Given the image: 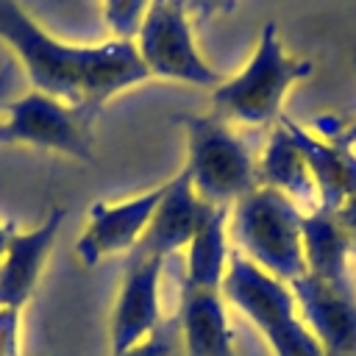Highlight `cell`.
<instances>
[{"mask_svg": "<svg viewBox=\"0 0 356 356\" xmlns=\"http://www.w3.org/2000/svg\"><path fill=\"white\" fill-rule=\"evenodd\" d=\"M0 42L14 50L33 92L70 106L103 108L117 92L147 81L134 42H61L39 28L14 0H0Z\"/></svg>", "mask_w": 356, "mask_h": 356, "instance_id": "obj_1", "label": "cell"}, {"mask_svg": "<svg viewBox=\"0 0 356 356\" xmlns=\"http://www.w3.org/2000/svg\"><path fill=\"white\" fill-rule=\"evenodd\" d=\"M228 253V209H211L186 245L181 300L175 312L186 356H236L222 298Z\"/></svg>", "mask_w": 356, "mask_h": 356, "instance_id": "obj_2", "label": "cell"}, {"mask_svg": "<svg viewBox=\"0 0 356 356\" xmlns=\"http://www.w3.org/2000/svg\"><path fill=\"white\" fill-rule=\"evenodd\" d=\"M312 70L314 64L309 58H295L286 53L278 25L267 19L248 64L211 89V114L222 117L225 122L273 128L284 117V97L298 81L309 78Z\"/></svg>", "mask_w": 356, "mask_h": 356, "instance_id": "obj_3", "label": "cell"}, {"mask_svg": "<svg viewBox=\"0 0 356 356\" xmlns=\"http://www.w3.org/2000/svg\"><path fill=\"white\" fill-rule=\"evenodd\" d=\"M228 242L284 284L306 273L303 211L273 186L259 184L228 209Z\"/></svg>", "mask_w": 356, "mask_h": 356, "instance_id": "obj_4", "label": "cell"}, {"mask_svg": "<svg viewBox=\"0 0 356 356\" xmlns=\"http://www.w3.org/2000/svg\"><path fill=\"white\" fill-rule=\"evenodd\" d=\"M175 122L186 134L184 170L195 195L211 209H231L242 195L259 186L256 156L231 122L206 114H178Z\"/></svg>", "mask_w": 356, "mask_h": 356, "instance_id": "obj_5", "label": "cell"}, {"mask_svg": "<svg viewBox=\"0 0 356 356\" xmlns=\"http://www.w3.org/2000/svg\"><path fill=\"white\" fill-rule=\"evenodd\" d=\"M222 298L261 331L273 356H325L317 337L300 320L289 284L264 273L234 248L222 273Z\"/></svg>", "mask_w": 356, "mask_h": 356, "instance_id": "obj_6", "label": "cell"}, {"mask_svg": "<svg viewBox=\"0 0 356 356\" xmlns=\"http://www.w3.org/2000/svg\"><path fill=\"white\" fill-rule=\"evenodd\" d=\"M100 108L70 106L42 92H25L0 108V145H31L81 161H95L92 125Z\"/></svg>", "mask_w": 356, "mask_h": 356, "instance_id": "obj_7", "label": "cell"}, {"mask_svg": "<svg viewBox=\"0 0 356 356\" xmlns=\"http://www.w3.org/2000/svg\"><path fill=\"white\" fill-rule=\"evenodd\" d=\"M189 19L186 0H150V8L134 36L136 56L147 70V78L214 89L222 83V75L197 53Z\"/></svg>", "mask_w": 356, "mask_h": 356, "instance_id": "obj_8", "label": "cell"}, {"mask_svg": "<svg viewBox=\"0 0 356 356\" xmlns=\"http://www.w3.org/2000/svg\"><path fill=\"white\" fill-rule=\"evenodd\" d=\"M167 259L147 256L139 250L128 253L120 292L111 309L108 350L120 356L122 350L142 342L164 320L161 314V270Z\"/></svg>", "mask_w": 356, "mask_h": 356, "instance_id": "obj_9", "label": "cell"}, {"mask_svg": "<svg viewBox=\"0 0 356 356\" xmlns=\"http://www.w3.org/2000/svg\"><path fill=\"white\" fill-rule=\"evenodd\" d=\"M164 189H167V181L142 195L122 197L117 203H108V200L92 203L86 211V225L75 242V253H78L81 264L92 267L103 256L131 253L136 248V242L142 239V234L147 231V225L164 197Z\"/></svg>", "mask_w": 356, "mask_h": 356, "instance_id": "obj_10", "label": "cell"}, {"mask_svg": "<svg viewBox=\"0 0 356 356\" xmlns=\"http://www.w3.org/2000/svg\"><path fill=\"white\" fill-rule=\"evenodd\" d=\"M300 320L325 356H356V281H323L312 273L289 284Z\"/></svg>", "mask_w": 356, "mask_h": 356, "instance_id": "obj_11", "label": "cell"}, {"mask_svg": "<svg viewBox=\"0 0 356 356\" xmlns=\"http://www.w3.org/2000/svg\"><path fill=\"white\" fill-rule=\"evenodd\" d=\"M67 220L64 206H53L50 214L31 231H19L11 236L3 259H0V309L22 312L33 298L44 261L53 250V242Z\"/></svg>", "mask_w": 356, "mask_h": 356, "instance_id": "obj_12", "label": "cell"}, {"mask_svg": "<svg viewBox=\"0 0 356 356\" xmlns=\"http://www.w3.org/2000/svg\"><path fill=\"white\" fill-rule=\"evenodd\" d=\"M211 206H206L192 184L186 170L181 167L164 189V197L147 225V231L142 234V239L136 242L134 250L147 253V256H159V259H170L178 250H186V245L192 242V236L197 234V228L203 225V220L209 217Z\"/></svg>", "mask_w": 356, "mask_h": 356, "instance_id": "obj_13", "label": "cell"}, {"mask_svg": "<svg viewBox=\"0 0 356 356\" xmlns=\"http://www.w3.org/2000/svg\"><path fill=\"white\" fill-rule=\"evenodd\" d=\"M281 122L298 142V147L312 170V178H314L317 195H320V209L337 211L348 197L356 195V150L348 145H339L337 139H328L317 131L298 125L286 114L281 117Z\"/></svg>", "mask_w": 356, "mask_h": 356, "instance_id": "obj_14", "label": "cell"}, {"mask_svg": "<svg viewBox=\"0 0 356 356\" xmlns=\"http://www.w3.org/2000/svg\"><path fill=\"white\" fill-rule=\"evenodd\" d=\"M256 170H259V184L273 186L281 195H286L303 214L320 209V195H317L312 170H309L298 142L292 139V134L286 131V125L281 120L270 128L267 145H264L261 156L256 159Z\"/></svg>", "mask_w": 356, "mask_h": 356, "instance_id": "obj_15", "label": "cell"}, {"mask_svg": "<svg viewBox=\"0 0 356 356\" xmlns=\"http://www.w3.org/2000/svg\"><path fill=\"white\" fill-rule=\"evenodd\" d=\"M353 245L339 225V220L325 211L314 209L303 214V261L306 273L323 281H356L350 273Z\"/></svg>", "mask_w": 356, "mask_h": 356, "instance_id": "obj_16", "label": "cell"}, {"mask_svg": "<svg viewBox=\"0 0 356 356\" xmlns=\"http://www.w3.org/2000/svg\"><path fill=\"white\" fill-rule=\"evenodd\" d=\"M147 8L150 0H103V19L111 31V39L134 42Z\"/></svg>", "mask_w": 356, "mask_h": 356, "instance_id": "obj_17", "label": "cell"}, {"mask_svg": "<svg viewBox=\"0 0 356 356\" xmlns=\"http://www.w3.org/2000/svg\"><path fill=\"white\" fill-rule=\"evenodd\" d=\"M120 356H186L184 353L181 328H178V317L175 314L164 317L156 331H150L142 342H136L134 348L122 350Z\"/></svg>", "mask_w": 356, "mask_h": 356, "instance_id": "obj_18", "label": "cell"}, {"mask_svg": "<svg viewBox=\"0 0 356 356\" xmlns=\"http://www.w3.org/2000/svg\"><path fill=\"white\" fill-rule=\"evenodd\" d=\"M19 331H22V312L0 309V356H22Z\"/></svg>", "mask_w": 356, "mask_h": 356, "instance_id": "obj_19", "label": "cell"}, {"mask_svg": "<svg viewBox=\"0 0 356 356\" xmlns=\"http://www.w3.org/2000/svg\"><path fill=\"white\" fill-rule=\"evenodd\" d=\"M353 67H356V47H353ZM317 134L328 136V139H337L339 145H348V147H356V120L342 125L339 120L334 122H317Z\"/></svg>", "mask_w": 356, "mask_h": 356, "instance_id": "obj_20", "label": "cell"}, {"mask_svg": "<svg viewBox=\"0 0 356 356\" xmlns=\"http://www.w3.org/2000/svg\"><path fill=\"white\" fill-rule=\"evenodd\" d=\"M236 6V0H186V11L195 19H211Z\"/></svg>", "mask_w": 356, "mask_h": 356, "instance_id": "obj_21", "label": "cell"}, {"mask_svg": "<svg viewBox=\"0 0 356 356\" xmlns=\"http://www.w3.org/2000/svg\"><path fill=\"white\" fill-rule=\"evenodd\" d=\"M11 83H14V67H3V70H0V108H3V103L8 100Z\"/></svg>", "mask_w": 356, "mask_h": 356, "instance_id": "obj_22", "label": "cell"}, {"mask_svg": "<svg viewBox=\"0 0 356 356\" xmlns=\"http://www.w3.org/2000/svg\"><path fill=\"white\" fill-rule=\"evenodd\" d=\"M14 234H17V225L14 222H0V259H3V253H6V248H8V242H11Z\"/></svg>", "mask_w": 356, "mask_h": 356, "instance_id": "obj_23", "label": "cell"}]
</instances>
